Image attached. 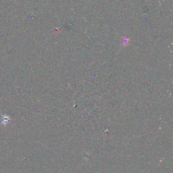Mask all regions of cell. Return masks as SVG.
I'll use <instances>...</instances> for the list:
<instances>
[{"label":"cell","instance_id":"cell-1","mask_svg":"<svg viewBox=\"0 0 173 173\" xmlns=\"http://www.w3.org/2000/svg\"><path fill=\"white\" fill-rule=\"evenodd\" d=\"M6 118L4 119H1L2 121V123L1 124H4V125H6V124H8L9 123V121H10V119H9L8 116H5Z\"/></svg>","mask_w":173,"mask_h":173}]
</instances>
